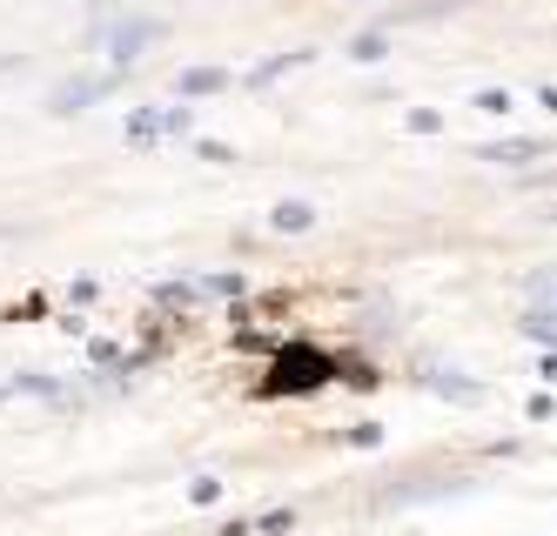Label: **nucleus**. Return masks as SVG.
<instances>
[{
    "mask_svg": "<svg viewBox=\"0 0 557 536\" xmlns=\"http://www.w3.org/2000/svg\"><path fill=\"white\" fill-rule=\"evenodd\" d=\"M275 228H309V209H302V201H289V209H275Z\"/></svg>",
    "mask_w": 557,
    "mask_h": 536,
    "instance_id": "nucleus-1",
    "label": "nucleus"
},
{
    "mask_svg": "<svg viewBox=\"0 0 557 536\" xmlns=\"http://www.w3.org/2000/svg\"><path fill=\"white\" fill-rule=\"evenodd\" d=\"M524 328H537V336H544V342H557V315H531Z\"/></svg>",
    "mask_w": 557,
    "mask_h": 536,
    "instance_id": "nucleus-2",
    "label": "nucleus"
}]
</instances>
